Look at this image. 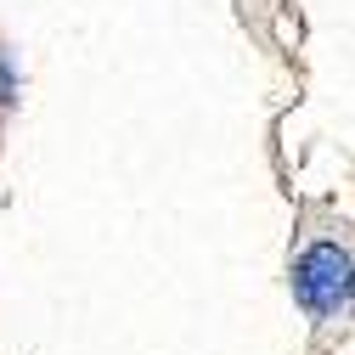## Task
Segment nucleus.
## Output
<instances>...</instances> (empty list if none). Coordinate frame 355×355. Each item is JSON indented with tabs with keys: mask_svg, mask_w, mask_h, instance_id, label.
<instances>
[{
	"mask_svg": "<svg viewBox=\"0 0 355 355\" xmlns=\"http://www.w3.org/2000/svg\"><path fill=\"white\" fill-rule=\"evenodd\" d=\"M288 293L304 316L310 355H338L355 338V226L327 198L293 203Z\"/></svg>",
	"mask_w": 355,
	"mask_h": 355,
	"instance_id": "1",
	"label": "nucleus"
},
{
	"mask_svg": "<svg viewBox=\"0 0 355 355\" xmlns=\"http://www.w3.org/2000/svg\"><path fill=\"white\" fill-rule=\"evenodd\" d=\"M12 107H17V68H12V51H6V40H0V141H6Z\"/></svg>",
	"mask_w": 355,
	"mask_h": 355,
	"instance_id": "2",
	"label": "nucleus"
}]
</instances>
